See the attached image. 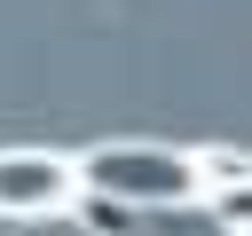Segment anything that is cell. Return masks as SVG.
I'll return each instance as SVG.
<instances>
[{
    "label": "cell",
    "mask_w": 252,
    "mask_h": 236,
    "mask_svg": "<svg viewBox=\"0 0 252 236\" xmlns=\"http://www.w3.org/2000/svg\"><path fill=\"white\" fill-rule=\"evenodd\" d=\"M71 205H79V157L71 149H39V142L0 149V212L8 220H47Z\"/></svg>",
    "instance_id": "2"
},
{
    "label": "cell",
    "mask_w": 252,
    "mask_h": 236,
    "mask_svg": "<svg viewBox=\"0 0 252 236\" xmlns=\"http://www.w3.org/2000/svg\"><path fill=\"white\" fill-rule=\"evenodd\" d=\"M189 157H197V197L252 181V149H236V142H205V149H189Z\"/></svg>",
    "instance_id": "3"
},
{
    "label": "cell",
    "mask_w": 252,
    "mask_h": 236,
    "mask_svg": "<svg viewBox=\"0 0 252 236\" xmlns=\"http://www.w3.org/2000/svg\"><path fill=\"white\" fill-rule=\"evenodd\" d=\"M79 197L110 212H158L197 197V157L181 142H94L79 157Z\"/></svg>",
    "instance_id": "1"
}]
</instances>
